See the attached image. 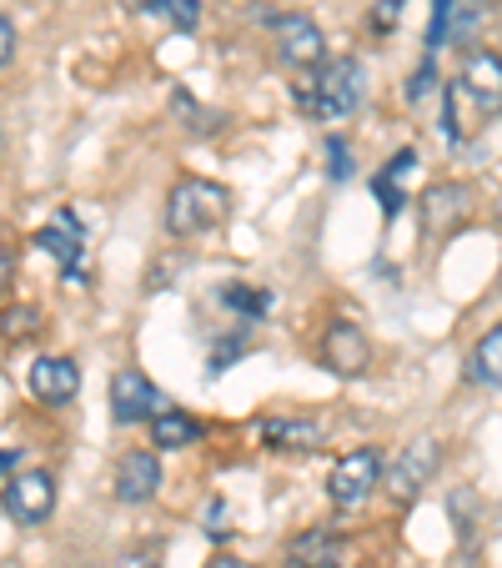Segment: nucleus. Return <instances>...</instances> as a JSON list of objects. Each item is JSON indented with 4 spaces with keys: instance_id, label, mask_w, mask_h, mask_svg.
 Masks as SVG:
<instances>
[{
    "instance_id": "obj_1",
    "label": "nucleus",
    "mask_w": 502,
    "mask_h": 568,
    "mask_svg": "<svg viewBox=\"0 0 502 568\" xmlns=\"http://www.w3.org/2000/svg\"><path fill=\"white\" fill-rule=\"evenodd\" d=\"M291 101L311 121H347L367 101V65L357 55H342L317 71H301L291 81Z\"/></svg>"
},
{
    "instance_id": "obj_2",
    "label": "nucleus",
    "mask_w": 502,
    "mask_h": 568,
    "mask_svg": "<svg viewBox=\"0 0 502 568\" xmlns=\"http://www.w3.org/2000/svg\"><path fill=\"white\" fill-rule=\"evenodd\" d=\"M226 212H232V192L222 182H206V176H182L166 192V232L182 236V242L222 226Z\"/></svg>"
},
{
    "instance_id": "obj_3",
    "label": "nucleus",
    "mask_w": 502,
    "mask_h": 568,
    "mask_svg": "<svg viewBox=\"0 0 502 568\" xmlns=\"http://www.w3.org/2000/svg\"><path fill=\"white\" fill-rule=\"evenodd\" d=\"M272 41H277V61L297 75L327 65V36H321V26L301 11L272 16Z\"/></svg>"
},
{
    "instance_id": "obj_4",
    "label": "nucleus",
    "mask_w": 502,
    "mask_h": 568,
    "mask_svg": "<svg viewBox=\"0 0 502 568\" xmlns=\"http://www.w3.org/2000/svg\"><path fill=\"white\" fill-rule=\"evenodd\" d=\"M382 478H387L382 448H352L337 458V468H331V478H327V494L337 508H357L382 488Z\"/></svg>"
},
{
    "instance_id": "obj_5",
    "label": "nucleus",
    "mask_w": 502,
    "mask_h": 568,
    "mask_svg": "<svg viewBox=\"0 0 502 568\" xmlns=\"http://www.w3.org/2000/svg\"><path fill=\"white\" fill-rule=\"evenodd\" d=\"M6 518L11 524H21V528H35V524H45L51 518V508H55V478L45 468H25V473H16L11 483H6Z\"/></svg>"
},
{
    "instance_id": "obj_6",
    "label": "nucleus",
    "mask_w": 502,
    "mask_h": 568,
    "mask_svg": "<svg viewBox=\"0 0 502 568\" xmlns=\"http://www.w3.org/2000/svg\"><path fill=\"white\" fill-rule=\"evenodd\" d=\"M438 468H442V448H438V443H432V438L407 443L402 458L387 468V494H392L397 504H412V498L422 494L432 478H438Z\"/></svg>"
},
{
    "instance_id": "obj_7",
    "label": "nucleus",
    "mask_w": 502,
    "mask_h": 568,
    "mask_svg": "<svg viewBox=\"0 0 502 568\" xmlns=\"http://www.w3.org/2000/svg\"><path fill=\"white\" fill-rule=\"evenodd\" d=\"M321 367L337 377H362L372 367V343H367V333L352 317H337L327 327V337H321Z\"/></svg>"
},
{
    "instance_id": "obj_8",
    "label": "nucleus",
    "mask_w": 502,
    "mask_h": 568,
    "mask_svg": "<svg viewBox=\"0 0 502 568\" xmlns=\"http://www.w3.org/2000/svg\"><path fill=\"white\" fill-rule=\"evenodd\" d=\"M458 87H462V97L478 101L482 116H502V55L488 51V45H472L462 55Z\"/></svg>"
},
{
    "instance_id": "obj_9",
    "label": "nucleus",
    "mask_w": 502,
    "mask_h": 568,
    "mask_svg": "<svg viewBox=\"0 0 502 568\" xmlns=\"http://www.w3.org/2000/svg\"><path fill=\"white\" fill-rule=\"evenodd\" d=\"M161 408H166V403H161L156 383H151L141 367H121V373L111 377V413H116V423L156 418Z\"/></svg>"
},
{
    "instance_id": "obj_10",
    "label": "nucleus",
    "mask_w": 502,
    "mask_h": 568,
    "mask_svg": "<svg viewBox=\"0 0 502 568\" xmlns=\"http://www.w3.org/2000/svg\"><path fill=\"white\" fill-rule=\"evenodd\" d=\"M417 216H422V232L428 236H448L452 226L468 222V186L458 182H438L422 192V206H417Z\"/></svg>"
},
{
    "instance_id": "obj_11",
    "label": "nucleus",
    "mask_w": 502,
    "mask_h": 568,
    "mask_svg": "<svg viewBox=\"0 0 502 568\" xmlns=\"http://www.w3.org/2000/svg\"><path fill=\"white\" fill-rule=\"evenodd\" d=\"M25 383H31V393L41 397V403L65 408V403L81 393V367H75L71 357H35L31 373H25Z\"/></svg>"
},
{
    "instance_id": "obj_12",
    "label": "nucleus",
    "mask_w": 502,
    "mask_h": 568,
    "mask_svg": "<svg viewBox=\"0 0 502 568\" xmlns=\"http://www.w3.org/2000/svg\"><path fill=\"white\" fill-rule=\"evenodd\" d=\"M161 488V463L151 448H131L116 463V498L121 504H151Z\"/></svg>"
},
{
    "instance_id": "obj_13",
    "label": "nucleus",
    "mask_w": 502,
    "mask_h": 568,
    "mask_svg": "<svg viewBox=\"0 0 502 568\" xmlns=\"http://www.w3.org/2000/svg\"><path fill=\"white\" fill-rule=\"evenodd\" d=\"M81 242H86V236H81V222H75V212H55V222L35 232V247L51 252V257L61 262V267L71 272L75 282H81V257H86V247H81Z\"/></svg>"
},
{
    "instance_id": "obj_14",
    "label": "nucleus",
    "mask_w": 502,
    "mask_h": 568,
    "mask_svg": "<svg viewBox=\"0 0 502 568\" xmlns=\"http://www.w3.org/2000/svg\"><path fill=\"white\" fill-rule=\"evenodd\" d=\"M257 438L272 453H317L321 448V423L311 418H262Z\"/></svg>"
},
{
    "instance_id": "obj_15",
    "label": "nucleus",
    "mask_w": 502,
    "mask_h": 568,
    "mask_svg": "<svg viewBox=\"0 0 502 568\" xmlns=\"http://www.w3.org/2000/svg\"><path fill=\"white\" fill-rule=\"evenodd\" d=\"M342 564V534L337 528H307L287 544V568H337Z\"/></svg>"
},
{
    "instance_id": "obj_16",
    "label": "nucleus",
    "mask_w": 502,
    "mask_h": 568,
    "mask_svg": "<svg viewBox=\"0 0 502 568\" xmlns=\"http://www.w3.org/2000/svg\"><path fill=\"white\" fill-rule=\"evenodd\" d=\"M412 166H417V151L402 146V151H397V156L382 166V172H377L372 192H377V202H382V216H387V222H392V216L407 206V182H412Z\"/></svg>"
},
{
    "instance_id": "obj_17",
    "label": "nucleus",
    "mask_w": 502,
    "mask_h": 568,
    "mask_svg": "<svg viewBox=\"0 0 502 568\" xmlns=\"http://www.w3.org/2000/svg\"><path fill=\"white\" fill-rule=\"evenodd\" d=\"M468 383L478 387H502V322L478 337V347L468 353Z\"/></svg>"
},
{
    "instance_id": "obj_18",
    "label": "nucleus",
    "mask_w": 502,
    "mask_h": 568,
    "mask_svg": "<svg viewBox=\"0 0 502 568\" xmlns=\"http://www.w3.org/2000/svg\"><path fill=\"white\" fill-rule=\"evenodd\" d=\"M151 443H156V448H192V443H202V423L166 403V408L151 418Z\"/></svg>"
},
{
    "instance_id": "obj_19",
    "label": "nucleus",
    "mask_w": 502,
    "mask_h": 568,
    "mask_svg": "<svg viewBox=\"0 0 502 568\" xmlns=\"http://www.w3.org/2000/svg\"><path fill=\"white\" fill-rule=\"evenodd\" d=\"M216 297H222V307H232L236 317H246V322H262L272 312V292L252 287V282H226Z\"/></svg>"
},
{
    "instance_id": "obj_20",
    "label": "nucleus",
    "mask_w": 502,
    "mask_h": 568,
    "mask_svg": "<svg viewBox=\"0 0 502 568\" xmlns=\"http://www.w3.org/2000/svg\"><path fill=\"white\" fill-rule=\"evenodd\" d=\"M172 116L182 121V126L192 131V136H212V131H222V116H216L212 106H202V101H196L186 87H176V91H172Z\"/></svg>"
},
{
    "instance_id": "obj_21",
    "label": "nucleus",
    "mask_w": 502,
    "mask_h": 568,
    "mask_svg": "<svg viewBox=\"0 0 502 568\" xmlns=\"http://www.w3.org/2000/svg\"><path fill=\"white\" fill-rule=\"evenodd\" d=\"M141 11L166 16L176 31H192V26L202 21V0H141Z\"/></svg>"
},
{
    "instance_id": "obj_22",
    "label": "nucleus",
    "mask_w": 502,
    "mask_h": 568,
    "mask_svg": "<svg viewBox=\"0 0 502 568\" xmlns=\"http://www.w3.org/2000/svg\"><path fill=\"white\" fill-rule=\"evenodd\" d=\"M327 176L331 182H347L352 176V146L342 136H327Z\"/></svg>"
},
{
    "instance_id": "obj_23",
    "label": "nucleus",
    "mask_w": 502,
    "mask_h": 568,
    "mask_svg": "<svg viewBox=\"0 0 502 568\" xmlns=\"http://www.w3.org/2000/svg\"><path fill=\"white\" fill-rule=\"evenodd\" d=\"M226 524H232L226 504H222V498H212V504H206V528H202V534L212 538V544H226V538H232V528H226Z\"/></svg>"
},
{
    "instance_id": "obj_24",
    "label": "nucleus",
    "mask_w": 502,
    "mask_h": 568,
    "mask_svg": "<svg viewBox=\"0 0 502 568\" xmlns=\"http://www.w3.org/2000/svg\"><path fill=\"white\" fill-rule=\"evenodd\" d=\"M432 81H438V65H432V55H422V65H417L412 81H407V101L417 106V101H422V97L432 91Z\"/></svg>"
},
{
    "instance_id": "obj_25",
    "label": "nucleus",
    "mask_w": 502,
    "mask_h": 568,
    "mask_svg": "<svg viewBox=\"0 0 502 568\" xmlns=\"http://www.w3.org/2000/svg\"><path fill=\"white\" fill-rule=\"evenodd\" d=\"M402 6H407V0H377V6H372V31L377 36L397 31V21H402Z\"/></svg>"
},
{
    "instance_id": "obj_26",
    "label": "nucleus",
    "mask_w": 502,
    "mask_h": 568,
    "mask_svg": "<svg viewBox=\"0 0 502 568\" xmlns=\"http://www.w3.org/2000/svg\"><path fill=\"white\" fill-rule=\"evenodd\" d=\"M116 568H161V544H141L116 558Z\"/></svg>"
},
{
    "instance_id": "obj_27",
    "label": "nucleus",
    "mask_w": 502,
    "mask_h": 568,
    "mask_svg": "<svg viewBox=\"0 0 502 568\" xmlns=\"http://www.w3.org/2000/svg\"><path fill=\"white\" fill-rule=\"evenodd\" d=\"M242 353H246V337H236V343L216 347V353H212V363H206V373H212V377H222L226 367H232V363H236V357H242Z\"/></svg>"
},
{
    "instance_id": "obj_28",
    "label": "nucleus",
    "mask_w": 502,
    "mask_h": 568,
    "mask_svg": "<svg viewBox=\"0 0 502 568\" xmlns=\"http://www.w3.org/2000/svg\"><path fill=\"white\" fill-rule=\"evenodd\" d=\"M6 333H11V337L35 333V307H16V312H6Z\"/></svg>"
},
{
    "instance_id": "obj_29",
    "label": "nucleus",
    "mask_w": 502,
    "mask_h": 568,
    "mask_svg": "<svg viewBox=\"0 0 502 568\" xmlns=\"http://www.w3.org/2000/svg\"><path fill=\"white\" fill-rule=\"evenodd\" d=\"M11 51H16V31H11V21L0 16V65L11 61Z\"/></svg>"
},
{
    "instance_id": "obj_30",
    "label": "nucleus",
    "mask_w": 502,
    "mask_h": 568,
    "mask_svg": "<svg viewBox=\"0 0 502 568\" xmlns=\"http://www.w3.org/2000/svg\"><path fill=\"white\" fill-rule=\"evenodd\" d=\"M16 463H21V448H0V478H6Z\"/></svg>"
},
{
    "instance_id": "obj_31",
    "label": "nucleus",
    "mask_w": 502,
    "mask_h": 568,
    "mask_svg": "<svg viewBox=\"0 0 502 568\" xmlns=\"http://www.w3.org/2000/svg\"><path fill=\"white\" fill-rule=\"evenodd\" d=\"M206 568H252V564H246V558H232V554H216Z\"/></svg>"
},
{
    "instance_id": "obj_32",
    "label": "nucleus",
    "mask_w": 502,
    "mask_h": 568,
    "mask_svg": "<svg viewBox=\"0 0 502 568\" xmlns=\"http://www.w3.org/2000/svg\"><path fill=\"white\" fill-rule=\"evenodd\" d=\"M498 226H502V192H498Z\"/></svg>"
},
{
    "instance_id": "obj_33",
    "label": "nucleus",
    "mask_w": 502,
    "mask_h": 568,
    "mask_svg": "<svg viewBox=\"0 0 502 568\" xmlns=\"http://www.w3.org/2000/svg\"><path fill=\"white\" fill-rule=\"evenodd\" d=\"M0 272H6V262H0Z\"/></svg>"
}]
</instances>
